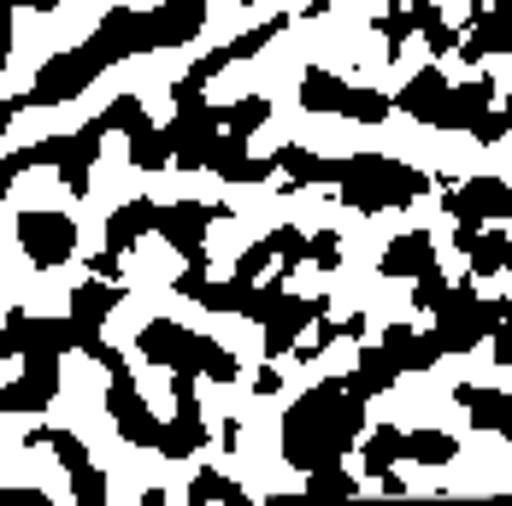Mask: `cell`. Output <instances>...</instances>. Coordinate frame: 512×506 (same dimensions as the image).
<instances>
[{
    "mask_svg": "<svg viewBox=\"0 0 512 506\" xmlns=\"http://www.w3.org/2000/svg\"><path fill=\"white\" fill-rule=\"evenodd\" d=\"M365 436V401L348 395L342 377H324L295 395V406L283 412V465L295 471H324L354 454V442Z\"/></svg>",
    "mask_w": 512,
    "mask_h": 506,
    "instance_id": "cell-1",
    "label": "cell"
},
{
    "mask_svg": "<svg viewBox=\"0 0 512 506\" xmlns=\"http://www.w3.org/2000/svg\"><path fill=\"white\" fill-rule=\"evenodd\" d=\"M342 201L354 206V212H395V206L418 201L424 189H430V177L407 165V159H395V153H348V159H336V183H330Z\"/></svg>",
    "mask_w": 512,
    "mask_h": 506,
    "instance_id": "cell-2",
    "label": "cell"
},
{
    "mask_svg": "<svg viewBox=\"0 0 512 506\" xmlns=\"http://www.w3.org/2000/svg\"><path fill=\"white\" fill-rule=\"evenodd\" d=\"M89 348V330L65 318H48V312H6L0 324V359H59V354H83Z\"/></svg>",
    "mask_w": 512,
    "mask_h": 506,
    "instance_id": "cell-3",
    "label": "cell"
},
{
    "mask_svg": "<svg viewBox=\"0 0 512 506\" xmlns=\"http://www.w3.org/2000/svg\"><path fill=\"white\" fill-rule=\"evenodd\" d=\"M430 312H436V342H442V354H471L477 342H489V330L512 312V301H477L471 283H454Z\"/></svg>",
    "mask_w": 512,
    "mask_h": 506,
    "instance_id": "cell-4",
    "label": "cell"
},
{
    "mask_svg": "<svg viewBox=\"0 0 512 506\" xmlns=\"http://www.w3.org/2000/svg\"><path fill=\"white\" fill-rule=\"evenodd\" d=\"M101 142H106V118H89V124H77V130H65V136L36 142V165H53L71 195H89V171H95V159H101Z\"/></svg>",
    "mask_w": 512,
    "mask_h": 506,
    "instance_id": "cell-5",
    "label": "cell"
},
{
    "mask_svg": "<svg viewBox=\"0 0 512 506\" xmlns=\"http://www.w3.org/2000/svg\"><path fill=\"white\" fill-rule=\"evenodd\" d=\"M101 71H106V65L89 53V42H83V48H71V53H53L48 65L36 71V83H30L12 106H18V112H24V106H65L71 95H83Z\"/></svg>",
    "mask_w": 512,
    "mask_h": 506,
    "instance_id": "cell-6",
    "label": "cell"
},
{
    "mask_svg": "<svg viewBox=\"0 0 512 506\" xmlns=\"http://www.w3.org/2000/svg\"><path fill=\"white\" fill-rule=\"evenodd\" d=\"M106 418H112V430H118L130 448H159L165 418L148 406V395L136 389V377H130V371H112V389H106Z\"/></svg>",
    "mask_w": 512,
    "mask_h": 506,
    "instance_id": "cell-7",
    "label": "cell"
},
{
    "mask_svg": "<svg viewBox=\"0 0 512 506\" xmlns=\"http://www.w3.org/2000/svg\"><path fill=\"white\" fill-rule=\"evenodd\" d=\"M165 136H171V165L177 171H206V148L218 136V106L206 101V95L201 101H177Z\"/></svg>",
    "mask_w": 512,
    "mask_h": 506,
    "instance_id": "cell-8",
    "label": "cell"
},
{
    "mask_svg": "<svg viewBox=\"0 0 512 506\" xmlns=\"http://www.w3.org/2000/svg\"><path fill=\"white\" fill-rule=\"evenodd\" d=\"M171 401H177V412H171V424L159 430V448L154 454L165 459H189L206 448V418H201V401H195V371H171Z\"/></svg>",
    "mask_w": 512,
    "mask_h": 506,
    "instance_id": "cell-9",
    "label": "cell"
},
{
    "mask_svg": "<svg viewBox=\"0 0 512 506\" xmlns=\"http://www.w3.org/2000/svg\"><path fill=\"white\" fill-rule=\"evenodd\" d=\"M18 248H24V259L36 271L65 265L77 253V218H65V212H24L18 218Z\"/></svg>",
    "mask_w": 512,
    "mask_h": 506,
    "instance_id": "cell-10",
    "label": "cell"
},
{
    "mask_svg": "<svg viewBox=\"0 0 512 506\" xmlns=\"http://www.w3.org/2000/svg\"><path fill=\"white\" fill-rule=\"evenodd\" d=\"M218 218H230V206L171 201V206H159V236L183 253V265H206V236H212Z\"/></svg>",
    "mask_w": 512,
    "mask_h": 506,
    "instance_id": "cell-11",
    "label": "cell"
},
{
    "mask_svg": "<svg viewBox=\"0 0 512 506\" xmlns=\"http://www.w3.org/2000/svg\"><path fill=\"white\" fill-rule=\"evenodd\" d=\"M442 206H448L460 224H477V230H483V224L512 218V189L501 183V177H489V171H483V177H465L460 189L442 177Z\"/></svg>",
    "mask_w": 512,
    "mask_h": 506,
    "instance_id": "cell-12",
    "label": "cell"
},
{
    "mask_svg": "<svg viewBox=\"0 0 512 506\" xmlns=\"http://www.w3.org/2000/svg\"><path fill=\"white\" fill-rule=\"evenodd\" d=\"M324 312H330V295H312V301L283 295V301L259 318V330H265V354L283 359L289 348H295V336H307V324H312V318H324Z\"/></svg>",
    "mask_w": 512,
    "mask_h": 506,
    "instance_id": "cell-13",
    "label": "cell"
},
{
    "mask_svg": "<svg viewBox=\"0 0 512 506\" xmlns=\"http://www.w3.org/2000/svg\"><path fill=\"white\" fill-rule=\"evenodd\" d=\"M136 348H142V359H154L159 371H195L201 336L189 324H177V318H148L142 336H136Z\"/></svg>",
    "mask_w": 512,
    "mask_h": 506,
    "instance_id": "cell-14",
    "label": "cell"
},
{
    "mask_svg": "<svg viewBox=\"0 0 512 506\" xmlns=\"http://www.w3.org/2000/svg\"><path fill=\"white\" fill-rule=\"evenodd\" d=\"M465 30H471V36H460L465 65H483L489 53H512V0H489L483 12L465 18Z\"/></svg>",
    "mask_w": 512,
    "mask_h": 506,
    "instance_id": "cell-15",
    "label": "cell"
},
{
    "mask_svg": "<svg viewBox=\"0 0 512 506\" xmlns=\"http://www.w3.org/2000/svg\"><path fill=\"white\" fill-rule=\"evenodd\" d=\"M448 101H454V83H448L436 65H424L418 77H407L401 95H395V106H401L407 118H418V124H430V130H448Z\"/></svg>",
    "mask_w": 512,
    "mask_h": 506,
    "instance_id": "cell-16",
    "label": "cell"
},
{
    "mask_svg": "<svg viewBox=\"0 0 512 506\" xmlns=\"http://www.w3.org/2000/svg\"><path fill=\"white\" fill-rule=\"evenodd\" d=\"M53 395H59V359H24V371L6 383L0 406L6 412H42V406H53Z\"/></svg>",
    "mask_w": 512,
    "mask_h": 506,
    "instance_id": "cell-17",
    "label": "cell"
},
{
    "mask_svg": "<svg viewBox=\"0 0 512 506\" xmlns=\"http://www.w3.org/2000/svg\"><path fill=\"white\" fill-rule=\"evenodd\" d=\"M206 171L212 177H224V183H265L271 171H277V159H254L242 136H212V148H206Z\"/></svg>",
    "mask_w": 512,
    "mask_h": 506,
    "instance_id": "cell-18",
    "label": "cell"
},
{
    "mask_svg": "<svg viewBox=\"0 0 512 506\" xmlns=\"http://www.w3.org/2000/svg\"><path fill=\"white\" fill-rule=\"evenodd\" d=\"M148 24H154V53L159 48H189L206 30V6H195V0H165V6L148 12Z\"/></svg>",
    "mask_w": 512,
    "mask_h": 506,
    "instance_id": "cell-19",
    "label": "cell"
},
{
    "mask_svg": "<svg viewBox=\"0 0 512 506\" xmlns=\"http://www.w3.org/2000/svg\"><path fill=\"white\" fill-rule=\"evenodd\" d=\"M436 265H442V259H436V236H430V230H407V236H395V242L383 248V265H377V271L412 283V277H424V271H436Z\"/></svg>",
    "mask_w": 512,
    "mask_h": 506,
    "instance_id": "cell-20",
    "label": "cell"
},
{
    "mask_svg": "<svg viewBox=\"0 0 512 506\" xmlns=\"http://www.w3.org/2000/svg\"><path fill=\"white\" fill-rule=\"evenodd\" d=\"M348 383V395H359V401H371V395H389L395 383H401V365H395V354L377 342V348H359L354 371L342 377Z\"/></svg>",
    "mask_w": 512,
    "mask_h": 506,
    "instance_id": "cell-21",
    "label": "cell"
},
{
    "mask_svg": "<svg viewBox=\"0 0 512 506\" xmlns=\"http://www.w3.org/2000/svg\"><path fill=\"white\" fill-rule=\"evenodd\" d=\"M118 301H124V283H106V277H95V283L71 289V324H83L89 336H101V324L118 312Z\"/></svg>",
    "mask_w": 512,
    "mask_h": 506,
    "instance_id": "cell-22",
    "label": "cell"
},
{
    "mask_svg": "<svg viewBox=\"0 0 512 506\" xmlns=\"http://www.w3.org/2000/svg\"><path fill=\"white\" fill-rule=\"evenodd\" d=\"M148 230H159V206L154 201H124L112 206V218H106V248L112 253H130Z\"/></svg>",
    "mask_w": 512,
    "mask_h": 506,
    "instance_id": "cell-23",
    "label": "cell"
},
{
    "mask_svg": "<svg viewBox=\"0 0 512 506\" xmlns=\"http://www.w3.org/2000/svg\"><path fill=\"white\" fill-rule=\"evenodd\" d=\"M348 95H354L348 77H336V71H324V65H307V77H301V106H307V112L342 118V112H348Z\"/></svg>",
    "mask_w": 512,
    "mask_h": 506,
    "instance_id": "cell-24",
    "label": "cell"
},
{
    "mask_svg": "<svg viewBox=\"0 0 512 506\" xmlns=\"http://www.w3.org/2000/svg\"><path fill=\"white\" fill-rule=\"evenodd\" d=\"M383 348L395 354L401 371H430L436 359H448V354H442V342H436V330H430V336H418L412 324H389V330H383Z\"/></svg>",
    "mask_w": 512,
    "mask_h": 506,
    "instance_id": "cell-25",
    "label": "cell"
},
{
    "mask_svg": "<svg viewBox=\"0 0 512 506\" xmlns=\"http://www.w3.org/2000/svg\"><path fill=\"white\" fill-rule=\"evenodd\" d=\"M454 401L465 406V418L477 424V430H507L512 424V395H501V389H483V383H460L454 389Z\"/></svg>",
    "mask_w": 512,
    "mask_h": 506,
    "instance_id": "cell-26",
    "label": "cell"
},
{
    "mask_svg": "<svg viewBox=\"0 0 512 506\" xmlns=\"http://www.w3.org/2000/svg\"><path fill=\"white\" fill-rule=\"evenodd\" d=\"M277 165L289 171V195L295 189H318V183H336V159H324V153H312V148H301V142H289V148H277Z\"/></svg>",
    "mask_w": 512,
    "mask_h": 506,
    "instance_id": "cell-27",
    "label": "cell"
},
{
    "mask_svg": "<svg viewBox=\"0 0 512 506\" xmlns=\"http://www.w3.org/2000/svg\"><path fill=\"white\" fill-rule=\"evenodd\" d=\"M489 106H495V77L454 83V101H448V130H471V124H477Z\"/></svg>",
    "mask_w": 512,
    "mask_h": 506,
    "instance_id": "cell-28",
    "label": "cell"
},
{
    "mask_svg": "<svg viewBox=\"0 0 512 506\" xmlns=\"http://www.w3.org/2000/svg\"><path fill=\"white\" fill-rule=\"evenodd\" d=\"M265 124H271V101H265V95H242V101L218 106V130H224V136H242V142H254Z\"/></svg>",
    "mask_w": 512,
    "mask_h": 506,
    "instance_id": "cell-29",
    "label": "cell"
},
{
    "mask_svg": "<svg viewBox=\"0 0 512 506\" xmlns=\"http://www.w3.org/2000/svg\"><path fill=\"white\" fill-rule=\"evenodd\" d=\"M465 259H471V277H495V271H512V236L501 230V224H495V230L483 224Z\"/></svg>",
    "mask_w": 512,
    "mask_h": 506,
    "instance_id": "cell-30",
    "label": "cell"
},
{
    "mask_svg": "<svg viewBox=\"0 0 512 506\" xmlns=\"http://www.w3.org/2000/svg\"><path fill=\"white\" fill-rule=\"evenodd\" d=\"M189 501L195 506H248V489H242L236 477H224V471H195Z\"/></svg>",
    "mask_w": 512,
    "mask_h": 506,
    "instance_id": "cell-31",
    "label": "cell"
},
{
    "mask_svg": "<svg viewBox=\"0 0 512 506\" xmlns=\"http://www.w3.org/2000/svg\"><path fill=\"white\" fill-rule=\"evenodd\" d=\"M412 30L430 42V53H460V30H448V18H442L436 0H418L412 6Z\"/></svg>",
    "mask_w": 512,
    "mask_h": 506,
    "instance_id": "cell-32",
    "label": "cell"
},
{
    "mask_svg": "<svg viewBox=\"0 0 512 506\" xmlns=\"http://www.w3.org/2000/svg\"><path fill=\"white\" fill-rule=\"evenodd\" d=\"M359 454H365V471H371V477H377V471H395V465L407 459V436H401L395 424H383V430H371V436H365V448H359Z\"/></svg>",
    "mask_w": 512,
    "mask_h": 506,
    "instance_id": "cell-33",
    "label": "cell"
},
{
    "mask_svg": "<svg viewBox=\"0 0 512 506\" xmlns=\"http://www.w3.org/2000/svg\"><path fill=\"white\" fill-rule=\"evenodd\" d=\"M407 459H418V465H454L460 459V436H448V430H407Z\"/></svg>",
    "mask_w": 512,
    "mask_h": 506,
    "instance_id": "cell-34",
    "label": "cell"
},
{
    "mask_svg": "<svg viewBox=\"0 0 512 506\" xmlns=\"http://www.w3.org/2000/svg\"><path fill=\"white\" fill-rule=\"evenodd\" d=\"M130 165H136V171H165V165H171V136H165V124H148L142 136H130Z\"/></svg>",
    "mask_w": 512,
    "mask_h": 506,
    "instance_id": "cell-35",
    "label": "cell"
},
{
    "mask_svg": "<svg viewBox=\"0 0 512 506\" xmlns=\"http://www.w3.org/2000/svg\"><path fill=\"white\" fill-rule=\"evenodd\" d=\"M195 377H212V383H236V377H242V365H236V354H230L224 342L201 336V348H195Z\"/></svg>",
    "mask_w": 512,
    "mask_h": 506,
    "instance_id": "cell-36",
    "label": "cell"
},
{
    "mask_svg": "<svg viewBox=\"0 0 512 506\" xmlns=\"http://www.w3.org/2000/svg\"><path fill=\"white\" fill-rule=\"evenodd\" d=\"M101 118H106V130H124V136H142V130L154 124V118H148V106L136 101V95H118Z\"/></svg>",
    "mask_w": 512,
    "mask_h": 506,
    "instance_id": "cell-37",
    "label": "cell"
},
{
    "mask_svg": "<svg viewBox=\"0 0 512 506\" xmlns=\"http://www.w3.org/2000/svg\"><path fill=\"white\" fill-rule=\"evenodd\" d=\"M389 112H395V101L383 89H354L342 118H354V124H389Z\"/></svg>",
    "mask_w": 512,
    "mask_h": 506,
    "instance_id": "cell-38",
    "label": "cell"
},
{
    "mask_svg": "<svg viewBox=\"0 0 512 506\" xmlns=\"http://www.w3.org/2000/svg\"><path fill=\"white\" fill-rule=\"evenodd\" d=\"M377 30H383V53H389V59H401V48L418 36V30H412V6H389V12L377 18Z\"/></svg>",
    "mask_w": 512,
    "mask_h": 506,
    "instance_id": "cell-39",
    "label": "cell"
},
{
    "mask_svg": "<svg viewBox=\"0 0 512 506\" xmlns=\"http://www.w3.org/2000/svg\"><path fill=\"white\" fill-rule=\"evenodd\" d=\"M307 495H359V477L342 465H324V471H307Z\"/></svg>",
    "mask_w": 512,
    "mask_h": 506,
    "instance_id": "cell-40",
    "label": "cell"
},
{
    "mask_svg": "<svg viewBox=\"0 0 512 506\" xmlns=\"http://www.w3.org/2000/svg\"><path fill=\"white\" fill-rule=\"evenodd\" d=\"M48 448H53V459H59V471H65V477H71V471H83V465H95L89 448H83L71 430H48Z\"/></svg>",
    "mask_w": 512,
    "mask_h": 506,
    "instance_id": "cell-41",
    "label": "cell"
},
{
    "mask_svg": "<svg viewBox=\"0 0 512 506\" xmlns=\"http://www.w3.org/2000/svg\"><path fill=\"white\" fill-rule=\"evenodd\" d=\"M71 501H77V506H106V471H101V465L71 471Z\"/></svg>",
    "mask_w": 512,
    "mask_h": 506,
    "instance_id": "cell-42",
    "label": "cell"
},
{
    "mask_svg": "<svg viewBox=\"0 0 512 506\" xmlns=\"http://www.w3.org/2000/svg\"><path fill=\"white\" fill-rule=\"evenodd\" d=\"M271 253L283 259V271H295V265H307V230H295V224H283V230H271Z\"/></svg>",
    "mask_w": 512,
    "mask_h": 506,
    "instance_id": "cell-43",
    "label": "cell"
},
{
    "mask_svg": "<svg viewBox=\"0 0 512 506\" xmlns=\"http://www.w3.org/2000/svg\"><path fill=\"white\" fill-rule=\"evenodd\" d=\"M465 136H471V142H477V148H495V142H501V136H512V112H507V106H501V112H495V106H489V112H483V118H477V124H471V130H465Z\"/></svg>",
    "mask_w": 512,
    "mask_h": 506,
    "instance_id": "cell-44",
    "label": "cell"
},
{
    "mask_svg": "<svg viewBox=\"0 0 512 506\" xmlns=\"http://www.w3.org/2000/svg\"><path fill=\"white\" fill-rule=\"evenodd\" d=\"M271 265H277V253H271V236H259L254 248H242V259H236V277H242V283H259Z\"/></svg>",
    "mask_w": 512,
    "mask_h": 506,
    "instance_id": "cell-45",
    "label": "cell"
},
{
    "mask_svg": "<svg viewBox=\"0 0 512 506\" xmlns=\"http://www.w3.org/2000/svg\"><path fill=\"white\" fill-rule=\"evenodd\" d=\"M277 30H289V18H265V24H259V30H242V36H236V42H230V59H254V53L265 48V42H271V36H277Z\"/></svg>",
    "mask_w": 512,
    "mask_h": 506,
    "instance_id": "cell-46",
    "label": "cell"
},
{
    "mask_svg": "<svg viewBox=\"0 0 512 506\" xmlns=\"http://www.w3.org/2000/svg\"><path fill=\"white\" fill-rule=\"evenodd\" d=\"M307 259L318 265V271H336V265H342V236H336V230H318V236H307Z\"/></svg>",
    "mask_w": 512,
    "mask_h": 506,
    "instance_id": "cell-47",
    "label": "cell"
},
{
    "mask_svg": "<svg viewBox=\"0 0 512 506\" xmlns=\"http://www.w3.org/2000/svg\"><path fill=\"white\" fill-rule=\"evenodd\" d=\"M448 289H454V283H448V277H442V265H436V271H424V277H412V306H418V312H430V306L442 301Z\"/></svg>",
    "mask_w": 512,
    "mask_h": 506,
    "instance_id": "cell-48",
    "label": "cell"
},
{
    "mask_svg": "<svg viewBox=\"0 0 512 506\" xmlns=\"http://www.w3.org/2000/svg\"><path fill=\"white\" fill-rule=\"evenodd\" d=\"M24 171H36V148H12L0 159V195H12V183H18Z\"/></svg>",
    "mask_w": 512,
    "mask_h": 506,
    "instance_id": "cell-49",
    "label": "cell"
},
{
    "mask_svg": "<svg viewBox=\"0 0 512 506\" xmlns=\"http://www.w3.org/2000/svg\"><path fill=\"white\" fill-rule=\"evenodd\" d=\"M83 354L95 359V365H101L106 377H112V371H130V359L118 354V348H112V342H101V336H89V348H83Z\"/></svg>",
    "mask_w": 512,
    "mask_h": 506,
    "instance_id": "cell-50",
    "label": "cell"
},
{
    "mask_svg": "<svg viewBox=\"0 0 512 506\" xmlns=\"http://www.w3.org/2000/svg\"><path fill=\"white\" fill-rule=\"evenodd\" d=\"M489 348H495V365H512V312L489 330Z\"/></svg>",
    "mask_w": 512,
    "mask_h": 506,
    "instance_id": "cell-51",
    "label": "cell"
},
{
    "mask_svg": "<svg viewBox=\"0 0 512 506\" xmlns=\"http://www.w3.org/2000/svg\"><path fill=\"white\" fill-rule=\"evenodd\" d=\"M89 271H95V277H106V283H124V265H118V253H112V248L95 253V259H89Z\"/></svg>",
    "mask_w": 512,
    "mask_h": 506,
    "instance_id": "cell-52",
    "label": "cell"
},
{
    "mask_svg": "<svg viewBox=\"0 0 512 506\" xmlns=\"http://www.w3.org/2000/svg\"><path fill=\"white\" fill-rule=\"evenodd\" d=\"M0 506H48L42 489H0Z\"/></svg>",
    "mask_w": 512,
    "mask_h": 506,
    "instance_id": "cell-53",
    "label": "cell"
},
{
    "mask_svg": "<svg viewBox=\"0 0 512 506\" xmlns=\"http://www.w3.org/2000/svg\"><path fill=\"white\" fill-rule=\"evenodd\" d=\"M277 389H283V377H277L271 365H259L254 371V395H277Z\"/></svg>",
    "mask_w": 512,
    "mask_h": 506,
    "instance_id": "cell-54",
    "label": "cell"
},
{
    "mask_svg": "<svg viewBox=\"0 0 512 506\" xmlns=\"http://www.w3.org/2000/svg\"><path fill=\"white\" fill-rule=\"evenodd\" d=\"M12 12H18V6L0 0V53H12Z\"/></svg>",
    "mask_w": 512,
    "mask_h": 506,
    "instance_id": "cell-55",
    "label": "cell"
},
{
    "mask_svg": "<svg viewBox=\"0 0 512 506\" xmlns=\"http://www.w3.org/2000/svg\"><path fill=\"white\" fill-rule=\"evenodd\" d=\"M377 489H383V495H407V483H401V471H377Z\"/></svg>",
    "mask_w": 512,
    "mask_h": 506,
    "instance_id": "cell-56",
    "label": "cell"
},
{
    "mask_svg": "<svg viewBox=\"0 0 512 506\" xmlns=\"http://www.w3.org/2000/svg\"><path fill=\"white\" fill-rule=\"evenodd\" d=\"M336 330H342V336H348V342H359V336H365V312H354V318H342V324H336Z\"/></svg>",
    "mask_w": 512,
    "mask_h": 506,
    "instance_id": "cell-57",
    "label": "cell"
},
{
    "mask_svg": "<svg viewBox=\"0 0 512 506\" xmlns=\"http://www.w3.org/2000/svg\"><path fill=\"white\" fill-rule=\"evenodd\" d=\"M12 112H18V106H12V101L0 106V136H6V124H12Z\"/></svg>",
    "mask_w": 512,
    "mask_h": 506,
    "instance_id": "cell-58",
    "label": "cell"
},
{
    "mask_svg": "<svg viewBox=\"0 0 512 506\" xmlns=\"http://www.w3.org/2000/svg\"><path fill=\"white\" fill-rule=\"evenodd\" d=\"M507 112H512V77H507Z\"/></svg>",
    "mask_w": 512,
    "mask_h": 506,
    "instance_id": "cell-59",
    "label": "cell"
},
{
    "mask_svg": "<svg viewBox=\"0 0 512 506\" xmlns=\"http://www.w3.org/2000/svg\"><path fill=\"white\" fill-rule=\"evenodd\" d=\"M0 71H6V53H0Z\"/></svg>",
    "mask_w": 512,
    "mask_h": 506,
    "instance_id": "cell-60",
    "label": "cell"
},
{
    "mask_svg": "<svg viewBox=\"0 0 512 506\" xmlns=\"http://www.w3.org/2000/svg\"><path fill=\"white\" fill-rule=\"evenodd\" d=\"M195 6H212V0H195Z\"/></svg>",
    "mask_w": 512,
    "mask_h": 506,
    "instance_id": "cell-61",
    "label": "cell"
},
{
    "mask_svg": "<svg viewBox=\"0 0 512 506\" xmlns=\"http://www.w3.org/2000/svg\"><path fill=\"white\" fill-rule=\"evenodd\" d=\"M242 6H259V0H242Z\"/></svg>",
    "mask_w": 512,
    "mask_h": 506,
    "instance_id": "cell-62",
    "label": "cell"
},
{
    "mask_svg": "<svg viewBox=\"0 0 512 506\" xmlns=\"http://www.w3.org/2000/svg\"><path fill=\"white\" fill-rule=\"evenodd\" d=\"M0 418H6V406H0Z\"/></svg>",
    "mask_w": 512,
    "mask_h": 506,
    "instance_id": "cell-63",
    "label": "cell"
}]
</instances>
